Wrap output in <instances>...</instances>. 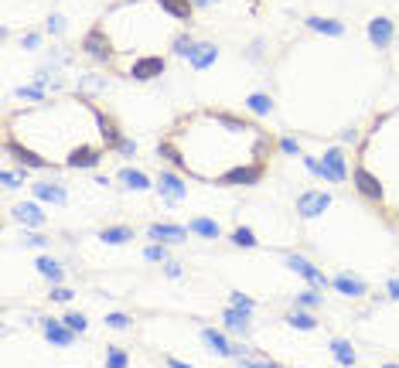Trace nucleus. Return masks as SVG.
<instances>
[{
	"label": "nucleus",
	"mask_w": 399,
	"mask_h": 368,
	"mask_svg": "<svg viewBox=\"0 0 399 368\" xmlns=\"http://www.w3.org/2000/svg\"><path fill=\"white\" fill-rule=\"evenodd\" d=\"M164 10H171L181 24H192V14H195V3L192 0H161Z\"/></svg>",
	"instance_id": "19"
},
{
	"label": "nucleus",
	"mask_w": 399,
	"mask_h": 368,
	"mask_svg": "<svg viewBox=\"0 0 399 368\" xmlns=\"http://www.w3.org/2000/svg\"><path fill=\"white\" fill-rule=\"evenodd\" d=\"M284 150L287 154H297V140H284Z\"/></svg>",
	"instance_id": "41"
},
{
	"label": "nucleus",
	"mask_w": 399,
	"mask_h": 368,
	"mask_svg": "<svg viewBox=\"0 0 399 368\" xmlns=\"http://www.w3.org/2000/svg\"><path fill=\"white\" fill-rule=\"evenodd\" d=\"M352 184L369 205L399 218V106L379 113L365 130L355 154Z\"/></svg>",
	"instance_id": "4"
},
{
	"label": "nucleus",
	"mask_w": 399,
	"mask_h": 368,
	"mask_svg": "<svg viewBox=\"0 0 399 368\" xmlns=\"http://www.w3.org/2000/svg\"><path fill=\"white\" fill-rule=\"evenodd\" d=\"M287 266H290V270H294V273H300V276H304V279H307V283H310V286H317V290H324V286H328V283H331V279H328V276L321 273V270H317V266H314V263H307V260H304V256H287Z\"/></svg>",
	"instance_id": "8"
},
{
	"label": "nucleus",
	"mask_w": 399,
	"mask_h": 368,
	"mask_svg": "<svg viewBox=\"0 0 399 368\" xmlns=\"http://www.w3.org/2000/svg\"><path fill=\"white\" fill-rule=\"evenodd\" d=\"M119 181L126 184L130 191H144V187H147V174H144V171H133V168H126V171H119Z\"/></svg>",
	"instance_id": "23"
},
{
	"label": "nucleus",
	"mask_w": 399,
	"mask_h": 368,
	"mask_svg": "<svg viewBox=\"0 0 399 368\" xmlns=\"http://www.w3.org/2000/svg\"><path fill=\"white\" fill-rule=\"evenodd\" d=\"M106 368H126V352L123 348H106Z\"/></svg>",
	"instance_id": "26"
},
{
	"label": "nucleus",
	"mask_w": 399,
	"mask_h": 368,
	"mask_svg": "<svg viewBox=\"0 0 399 368\" xmlns=\"http://www.w3.org/2000/svg\"><path fill=\"white\" fill-rule=\"evenodd\" d=\"M307 27L310 31H321V34H331V38H341L345 34V24L334 21V17H307Z\"/></svg>",
	"instance_id": "16"
},
{
	"label": "nucleus",
	"mask_w": 399,
	"mask_h": 368,
	"mask_svg": "<svg viewBox=\"0 0 399 368\" xmlns=\"http://www.w3.org/2000/svg\"><path fill=\"white\" fill-rule=\"evenodd\" d=\"M232 242L253 249V246H256V235H253V229H236V232H232Z\"/></svg>",
	"instance_id": "27"
},
{
	"label": "nucleus",
	"mask_w": 399,
	"mask_h": 368,
	"mask_svg": "<svg viewBox=\"0 0 399 368\" xmlns=\"http://www.w3.org/2000/svg\"><path fill=\"white\" fill-rule=\"evenodd\" d=\"M52 297L65 303V300H72V290H65V286H55V290H52Z\"/></svg>",
	"instance_id": "37"
},
{
	"label": "nucleus",
	"mask_w": 399,
	"mask_h": 368,
	"mask_svg": "<svg viewBox=\"0 0 399 368\" xmlns=\"http://www.w3.org/2000/svg\"><path fill=\"white\" fill-rule=\"evenodd\" d=\"M192 3H198V7H205V3H218V0H192Z\"/></svg>",
	"instance_id": "43"
},
{
	"label": "nucleus",
	"mask_w": 399,
	"mask_h": 368,
	"mask_svg": "<svg viewBox=\"0 0 399 368\" xmlns=\"http://www.w3.org/2000/svg\"><path fill=\"white\" fill-rule=\"evenodd\" d=\"M393 34H396V27H393L389 17H372V21H369V41H372L379 51L393 45Z\"/></svg>",
	"instance_id": "9"
},
{
	"label": "nucleus",
	"mask_w": 399,
	"mask_h": 368,
	"mask_svg": "<svg viewBox=\"0 0 399 368\" xmlns=\"http://www.w3.org/2000/svg\"><path fill=\"white\" fill-rule=\"evenodd\" d=\"M232 307L249 314V310H253V300H249V297H242V293H232Z\"/></svg>",
	"instance_id": "33"
},
{
	"label": "nucleus",
	"mask_w": 399,
	"mask_h": 368,
	"mask_svg": "<svg viewBox=\"0 0 399 368\" xmlns=\"http://www.w3.org/2000/svg\"><path fill=\"white\" fill-rule=\"evenodd\" d=\"M239 368H280L273 362H239Z\"/></svg>",
	"instance_id": "38"
},
{
	"label": "nucleus",
	"mask_w": 399,
	"mask_h": 368,
	"mask_svg": "<svg viewBox=\"0 0 399 368\" xmlns=\"http://www.w3.org/2000/svg\"><path fill=\"white\" fill-rule=\"evenodd\" d=\"M321 164H324V181L345 184L348 178H352V168H348V157H345L341 147H331V150L321 157Z\"/></svg>",
	"instance_id": "6"
},
{
	"label": "nucleus",
	"mask_w": 399,
	"mask_h": 368,
	"mask_svg": "<svg viewBox=\"0 0 399 368\" xmlns=\"http://www.w3.org/2000/svg\"><path fill=\"white\" fill-rule=\"evenodd\" d=\"M21 45H24L27 51H34V48L41 45V34H34V31H31V34H24V38H21Z\"/></svg>",
	"instance_id": "35"
},
{
	"label": "nucleus",
	"mask_w": 399,
	"mask_h": 368,
	"mask_svg": "<svg viewBox=\"0 0 399 368\" xmlns=\"http://www.w3.org/2000/svg\"><path fill=\"white\" fill-rule=\"evenodd\" d=\"M389 297H399V276L389 279Z\"/></svg>",
	"instance_id": "39"
},
{
	"label": "nucleus",
	"mask_w": 399,
	"mask_h": 368,
	"mask_svg": "<svg viewBox=\"0 0 399 368\" xmlns=\"http://www.w3.org/2000/svg\"><path fill=\"white\" fill-rule=\"evenodd\" d=\"M93 31L106 41V65L126 76L137 62L164 58L168 48L174 51L188 34V24L164 10L161 0H119L102 14Z\"/></svg>",
	"instance_id": "3"
},
{
	"label": "nucleus",
	"mask_w": 399,
	"mask_h": 368,
	"mask_svg": "<svg viewBox=\"0 0 399 368\" xmlns=\"http://www.w3.org/2000/svg\"><path fill=\"white\" fill-rule=\"evenodd\" d=\"M215 58H218V48H215V45H208V41H195V48L188 51V65H192L195 72L208 69Z\"/></svg>",
	"instance_id": "11"
},
{
	"label": "nucleus",
	"mask_w": 399,
	"mask_h": 368,
	"mask_svg": "<svg viewBox=\"0 0 399 368\" xmlns=\"http://www.w3.org/2000/svg\"><path fill=\"white\" fill-rule=\"evenodd\" d=\"M188 232H195L201 239H218V235H222V229H218L215 218H192V222H188Z\"/></svg>",
	"instance_id": "18"
},
{
	"label": "nucleus",
	"mask_w": 399,
	"mask_h": 368,
	"mask_svg": "<svg viewBox=\"0 0 399 368\" xmlns=\"http://www.w3.org/2000/svg\"><path fill=\"white\" fill-rule=\"evenodd\" d=\"M14 215H17V222H24V225H45V211L38 208V205H31V201H24V205H17L14 208Z\"/></svg>",
	"instance_id": "17"
},
{
	"label": "nucleus",
	"mask_w": 399,
	"mask_h": 368,
	"mask_svg": "<svg viewBox=\"0 0 399 368\" xmlns=\"http://www.w3.org/2000/svg\"><path fill=\"white\" fill-rule=\"evenodd\" d=\"M201 338H205V345H208L212 352H218V355H239V352H246V348H239V345H229L225 334H222V331H212V327H205Z\"/></svg>",
	"instance_id": "14"
},
{
	"label": "nucleus",
	"mask_w": 399,
	"mask_h": 368,
	"mask_svg": "<svg viewBox=\"0 0 399 368\" xmlns=\"http://www.w3.org/2000/svg\"><path fill=\"white\" fill-rule=\"evenodd\" d=\"M45 338H48L52 345H58V348H69V345L76 341V331H72L65 321H45Z\"/></svg>",
	"instance_id": "12"
},
{
	"label": "nucleus",
	"mask_w": 399,
	"mask_h": 368,
	"mask_svg": "<svg viewBox=\"0 0 399 368\" xmlns=\"http://www.w3.org/2000/svg\"><path fill=\"white\" fill-rule=\"evenodd\" d=\"M157 194L164 198V205H181L185 198H188V178L181 174V171H161V178H157Z\"/></svg>",
	"instance_id": "5"
},
{
	"label": "nucleus",
	"mask_w": 399,
	"mask_h": 368,
	"mask_svg": "<svg viewBox=\"0 0 399 368\" xmlns=\"http://www.w3.org/2000/svg\"><path fill=\"white\" fill-rule=\"evenodd\" d=\"M287 321H290L294 327H300V331H310V327H314V317H310V314H304V310H297V314H290Z\"/></svg>",
	"instance_id": "29"
},
{
	"label": "nucleus",
	"mask_w": 399,
	"mask_h": 368,
	"mask_svg": "<svg viewBox=\"0 0 399 368\" xmlns=\"http://www.w3.org/2000/svg\"><path fill=\"white\" fill-rule=\"evenodd\" d=\"M119 143L116 123L93 95H48L10 109L3 119V154L21 168L89 171Z\"/></svg>",
	"instance_id": "2"
},
{
	"label": "nucleus",
	"mask_w": 399,
	"mask_h": 368,
	"mask_svg": "<svg viewBox=\"0 0 399 368\" xmlns=\"http://www.w3.org/2000/svg\"><path fill=\"white\" fill-rule=\"evenodd\" d=\"M168 276H181V263H168Z\"/></svg>",
	"instance_id": "40"
},
{
	"label": "nucleus",
	"mask_w": 399,
	"mask_h": 368,
	"mask_svg": "<svg viewBox=\"0 0 399 368\" xmlns=\"http://www.w3.org/2000/svg\"><path fill=\"white\" fill-rule=\"evenodd\" d=\"M150 263H164L168 260V249H164V242H154V246H147V253H144Z\"/></svg>",
	"instance_id": "28"
},
{
	"label": "nucleus",
	"mask_w": 399,
	"mask_h": 368,
	"mask_svg": "<svg viewBox=\"0 0 399 368\" xmlns=\"http://www.w3.org/2000/svg\"><path fill=\"white\" fill-rule=\"evenodd\" d=\"M331 286H334L341 297H365V283H362L358 276H352V273H338L334 279H331Z\"/></svg>",
	"instance_id": "13"
},
{
	"label": "nucleus",
	"mask_w": 399,
	"mask_h": 368,
	"mask_svg": "<svg viewBox=\"0 0 399 368\" xmlns=\"http://www.w3.org/2000/svg\"><path fill=\"white\" fill-rule=\"evenodd\" d=\"M324 297L321 293H314V290H304V293H297V307H317Z\"/></svg>",
	"instance_id": "30"
},
{
	"label": "nucleus",
	"mask_w": 399,
	"mask_h": 368,
	"mask_svg": "<svg viewBox=\"0 0 399 368\" xmlns=\"http://www.w3.org/2000/svg\"><path fill=\"white\" fill-rule=\"evenodd\" d=\"M222 321H225V327H229V331H236V334H239V331L246 334V327H249V314H246V310H236V307H232V310H225V314H222Z\"/></svg>",
	"instance_id": "20"
},
{
	"label": "nucleus",
	"mask_w": 399,
	"mask_h": 368,
	"mask_svg": "<svg viewBox=\"0 0 399 368\" xmlns=\"http://www.w3.org/2000/svg\"><path fill=\"white\" fill-rule=\"evenodd\" d=\"M38 270H41V276H48V279H62V266L55 260H48V256L38 260Z\"/></svg>",
	"instance_id": "25"
},
{
	"label": "nucleus",
	"mask_w": 399,
	"mask_h": 368,
	"mask_svg": "<svg viewBox=\"0 0 399 368\" xmlns=\"http://www.w3.org/2000/svg\"><path fill=\"white\" fill-rule=\"evenodd\" d=\"M106 324L119 331V327H126V324H130V317H126V314H109V317H106Z\"/></svg>",
	"instance_id": "34"
},
{
	"label": "nucleus",
	"mask_w": 399,
	"mask_h": 368,
	"mask_svg": "<svg viewBox=\"0 0 399 368\" xmlns=\"http://www.w3.org/2000/svg\"><path fill=\"white\" fill-rule=\"evenodd\" d=\"M116 150H119L123 157H133V154H137V143H133V140H126V137H119V143H116Z\"/></svg>",
	"instance_id": "32"
},
{
	"label": "nucleus",
	"mask_w": 399,
	"mask_h": 368,
	"mask_svg": "<svg viewBox=\"0 0 399 368\" xmlns=\"http://www.w3.org/2000/svg\"><path fill=\"white\" fill-rule=\"evenodd\" d=\"M34 194H38L41 201H52V205H65V201H69L65 187L55 184V181H34Z\"/></svg>",
	"instance_id": "15"
},
{
	"label": "nucleus",
	"mask_w": 399,
	"mask_h": 368,
	"mask_svg": "<svg viewBox=\"0 0 399 368\" xmlns=\"http://www.w3.org/2000/svg\"><path fill=\"white\" fill-rule=\"evenodd\" d=\"M62 321H65L76 334H79V331H86V317H82V314H69V317H62Z\"/></svg>",
	"instance_id": "31"
},
{
	"label": "nucleus",
	"mask_w": 399,
	"mask_h": 368,
	"mask_svg": "<svg viewBox=\"0 0 399 368\" xmlns=\"http://www.w3.org/2000/svg\"><path fill=\"white\" fill-rule=\"evenodd\" d=\"M246 109H249V113H256V116H263V113H270V109H273V99H270L266 92H256V95H249Z\"/></svg>",
	"instance_id": "24"
},
{
	"label": "nucleus",
	"mask_w": 399,
	"mask_h": 368,
	"mask_svg": "<svg viewBox=\"0 0 399 368\" xmlns=\"http://www.w3.org/2000/svg\"><path fill=\"white\" fill-rule=\"evenodd\" d=\"M383 368H399V365H383Z\"/></svg>",
	"instance_id": "44"
},
{
	"label": "nucleus",
	"mask_w": 399,
	"mask_h": 368,
	"mask_svg": "<svg viewBox=\"0 0 399 368\" xmlns=\"http://www.w3.org/2000/svg\"><path fill=\"white\" fill-rule=\"evenodd\" d=\"M168 368H192V365H185V362H178V358H168Z\"/></svg>",
	"instance_id": "42"
},
{
	"label": "nucleus",
	"mask_w": 399,
	"mask_h": 368,
	"mask_svg": "<svg viewBox=\"0 0 399 368\" xmlns=\"http://www.w3.org/2000/svg\"><path fill=\"white\" fill-rule=\"evenodd\" d=\"M277 140L256 119L215 106L181 113L161 137L157 154L192 181L253 187L263 181Z\"/></svg>",
	"instance_id": "1"
},
{
	"label": "nucleus",
	"mask_w": 399,
	"mask_h": 368,
	"mask_svg": "<svg viewBox=\"0 0 399 368\" xmlns=\"http://www.w3.org/2000/svg\"><path fill=\"white\" fill-rule=\"evenodd\" d=\"M100 239H102V242L119 246V242H130V239H133V229H130V225H113V229H102Z\"/></svg>",
	"instance_id": "21"
},
{
	"label": "nucleus",
	"mask_w": 399,
	"mask_h": 368,
	"mask_svg": "<svg viewBox=\"0 0 399 368\" xmlns=\"http://www.w3.org/2000/svg\"><path fill=\"white\" fill-rule=\"evenodd\" d=\"M328 205H331V194H328V191H304V194L297 198V215H304V218H317Z\"/></svg>",
	"instance_id": "7"
},
{
	"label": "nucleus",
	"mask_w": 399,
	"mask_h": 368,
	"mask_svg": "<svg viewBox=\"0 0 399 368\" xmlns=\"http://www.w3.org/2000/svg\"><path fill=\"white\" fill-rule=\"evenodd\" d=\"M147 235L154 239V242H185L192 232H188V225H171V222H157V225H150L147 229Z\"/></svg>",
	"instance_id": "10"
},
{
	"label": "nucleus",
	"mask_w": 399,
	"mask_h": 368,
	"mask_svg": "<svg viewBox=\"0 0 399 368\" xmlns=\"http://www.w3.org/2000/svg\"><path fill=\"white\" fill-rule=\"evenodd\" d=\"M331 355L338 358V365H355V352H352V345L348 341H331Z\"/></svg>",
	"instance_id": "22"
},
{
	"label": "nucleus",
	"mask_w": 399,
	"mask_h": 368,
	"mask_svg": "<svg viewBox=\"0 0 399 368\" xmlns=\"http://www.w3.org/2000/svg\"><path fill=\"white\" fill-rule=\"evenodd\" d=\"M48 31H52V34H62V31H65V17H58V14H55V17L48 21Z\"/></svg>",
	"instance_id": "36"
}]
</instances>
